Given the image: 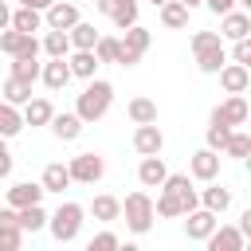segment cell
I'll list each match as a JSON object with an SVG mask.
<instances>
[{"label":"cell","instance_id":"1","mask_svg":"<svg viewBox=\"0 0 251 251\" xmlns=\"http://www.w3.org/2000/svg\"><path fill=\"white\" fill-rule=\"evenodd\" d=\"M110 102H114V86L102 82V78H86V90L78 94L75 114H78L82 122H98V118L110 110Z\"/></svg>","mask_w":251,"mask_h":251},{"label":"cell","instance_id":"2","mask_svg":"<svg viewBox=\"0 0 251 251\" xmlns=\"http://www.w3.org/2000/svg\"><path fill=\"white\" fill-rule=\"evenodd\" d=\"M192 55H196V67H200L204 75H216V71L227 63V51H224L220 31H196V35H192Z\"/></svg>","mask_w":251,"mask_h":251},{"label":"cell","instance_id":"3","mask_svg":"<svg viewBox=\"0 0 251 251\" xmlns=\"http://www.w3.org/2000/svg\"><path fill=\"white\" fill-rule=\"evenodd\" d=\"M122 216H126V227L133 231V235H145L149 227H153V220H157V212H153V196L149 192H129L126 200H122Z\"/></svg>","mask_w":251,"mask_h":251},{"label":"cell","instance_id":"4","mask_svg":"<svg viewBox=\"0 0 251 251\" xmlns=\"http://www.w3.org/2000/svg\"><path fill=\"white\" fill-rule=\"evenodd\" d=\"M47 227H51V235H55L59 243L78 239V231H82V204H75V200L59 204V208L47 216Z\"/></svg>","mask_w":251,"mask_h":251},{"label":"cell","instance_id":"5","mask_svg":"<svg viewBox=\"0 0 251 251\" xmlns=\"http://www.w3.org/2000/svg\"><path fill=\"white\" fill-rule=\"evenodd\" d=\"M67 173H71V180H78V184H94V180H102L106 161H102L98 153H78V157H71Z\"/></svg>","mask_w":251,"mask_h":251},{"label":"cell","instance_id":"6","mask_svg":"<svg viewBox=\"0 0 251 251\" xmlns=\"http://www.w3.org/2000/svg\"><path fill=\"white\" fill-rule=\"evenodd\" d=\"M82 16H78V4H71V0H51L47 8H43V27H59V31H67L71 24H78Z\"/></svg>","mask_w":251,"mask_h":251},{"label":"cell","instance_id":"7","mask_svg":"<svg viewBox=\"0 0 251 251\" xmlns=\"http://www.w3.org/2000/svg\"><path fill=\"white\" fill-rule=\"evenodd\" d=\"M0 51L12 59V55H39V39L27 35V31H16V27H4L0 31Z\"/></svg>","mask_w":251,"mask_h":251},{"label":"cell","instance_id":"8","mask_svg":"<svg viewBox=\"0 0 251 251\" xmlns=\"http://www.w3.org/2000/svg\"><path fill=\"white\" fill-rule=\"evenodd\" d=\"M184 216H188V220H184V235H188V239H196V243H204V239L212 235V227L220 224V216H216V212H208V208H200V204H196L192 212H184Z\"/></svg>","mask_w":251,"mask_h":251},{"label":"cell","instance_id":"9","mask_svg":"<svg viewBox=\"0 0 251 251\" xmlns=\"http://www.w3.org/2000/svg\"><path fill=\"white\" fill-rule=\"evenodd\" d=\"M188 173H192L196 180H204V184H208V180H216V176H220V153H216V149H208V145H204V149H196V153L188 157Z\"/></svg>","mask_w":251,"mask_h":251},{"label":"cell","instance_id":"10","mask_svg":"<svg viewBox=\"0 0 251 251\" xmlns=\"http://www.w3.org/2000/svg\"><path fill=\"white\" fill-rule=\"evenodd\" d=\"M204 243H208V251H243V247H247L243 231H239V227H231V224H216V227H212V235H208Z\"/></svg>","mask_w":251,"mask_h":251},{"label":"cell","instance_id":"11","mask_svg":"<svg viewBox=\"0 0 251 251\" xmlns=\"http://www.w3.org/2000/svg\"><path fill=\"white\" fill-rule=\"evenodd\" d=\"M133 149H137L141 157H153V153L165 149V133L157 129V122H141V126L133 129Z\"/></svg>","mask_w":251,"mask_h":251},{"label":"cell","instance_id":"12","mask_svg":"<svg viewBox=\"0 0 251 251\" xmlns=\"http://www.w3.org/2000/svg\"><path fill=\"white\" fill-rule=\"evenodd\" d=\"M247 31H251V16L243 12V8H231V12H224L220 16V39H247Z\"/></svg>","mask_w":251,"mask_h":251},{"label":"cell","instance_id":"13","mask_svg":"<svg viewBox=\"0 0 251 251\" xmlns=\"http://www.w3.org/2000/svg\"><path fill=\"white\" fill-rule=\"evenodd\" d=\"M216 75H220V86H224L227 94H243V90L251 86V71H247V63H224Z\"/></svg>","mask_w":251,"mask_h":251},{"label":"cell","instance_id":"14","mask_svg":"<svg viewBox=\"0 0 251 251\" xmlns=\"http://www.w3.org/2000/svg\"><path fill=\"white\" fill-rule=\"evenodd\" d=\"M20 243H24V227L16 220V208L8 204V208H0V251H16Z\"/></svg>","mask_w":251,"mask_h":251},{"label":"cell","instance_id":"15","mask_svg":"<svg viewBox=\"0 0 251 251\" xmlns=\"http://www.w3.org/2000/svg\"><path fill=\"white\" fill-rule=\"evenodd\" d=\"M165 176H169V169H165L161 153L141 157V165H137V180H141V188H161V180H165Z\"/></svg>","mask_w":251,"mask_h":251},{"label":"cell","instance_id":"16","mask_svg":"<svg viewBox=\"0 0 251 251\" xmlns=\"http://www.w3.org/2000/svg\"><path fill=\"white\" fill-rule=\"evenodd\" d=\"M39 78H43L47 90H63V86L71 82V67H67V59H51V63H43V67H39Z\"/></svg>","mask_w":251,"mask_h":251},{"label":"cell","instance_id":"17","mask_svg":"<svg viewBox=\"0 0 251 251\" xmlns=\"http://www.w3.org/2000/svg\"><path fill=\"white\" fill-rule=\"evenodd\" d=\"M216 114H220V118H224L227 126H243L251 110H247V98H243V94H227V98H224V102L216 106Z\"/></svg>","mask_w":251,"mask_h":251},{"label":"cell","instance_id":"18","mask_svg":"<svg viewBox=\"0 0 251 251\" xmlns=\"http://www.w3.org/2000/svg\"><path fill=\"white\" fill-rule=\"evenodd\" d=\"M47 126H51V133H55L59 141H75V137L82 133V126H86V122H82L78 114H51V122H47Z\"/></svg>","mask_w":251,"mask_h":251},{"label":"cell","instance_id":"19","mask_svg":"<svg viewBox=\"0 0 251 251\" xmlns=\"http://www.w3.org/2000/svg\"><path fill=\"white\" fill-rule=\"evenodd\" d=\"M43 200V184H31V180H20L8 188V204L12 208H27V204H39Z\"/></svg>","mask_w":251,"mask_h":251},{"label":"cell","instance_id":"20","mask_svg":"<svg viewBox=\"0 0 251 251\" xmlns=\"http://www.w3.org/2000/svg\"><path fill=\"white\" fill-rule=\"evenodd\" d=\"M8 27H16V31H27V35H35L39 27H43V12L39 8H16L12 12V20H8Z\"/></svg>","mask_w":251,"mask_h":251},{"label":"cell","instance_id":"21","mask_svg":"<svg viewBox=\"0 0 251 251\" xmlns=\"http://www.w3.org/2000/svg\"><path fill=\"white\" fill-rule=\"evenodd\" d=\"M20 114H24V126H47L51 114H55V106H51L47 98H27Z\"/></svg>","mask_w":251,"mask_h":251},{"label":"cell","instance_id":"22","mask_svg":"<svg viewBox=\"0 0 251 251\" xmlns=\"http://www.w3.org/2000/svg\"><path fill=\"white\" fill-rule=\"evenodd\" d=\"M39 184H43V192H63V188L71 184V173H67V165H63V161H51V165H43V176H39Z\"/></svg>","mask_w":251,"mask_h":251},{"label":"cell","instance_id":"23","mask_svg":"<svg viewBox=\"0 0 251 251\" xmlns=\"http://www.w3.org/2000/svg\"><path fill=\"white\" fill-rule=\"evenodd\" d=\"M67 39H71V47L75 51H94V43H98V31H94V24H71L67 27Z\"/></svg>","mask_w":251,"mask_h":251},{"label":"cell","instance_id":"24","mask_svg":"<svg viewBox=\"0 0 251 251\" xmlns=\"http://www.w3.org/2000/svg\"><path fill=\"white\" fill-rule=\"evenodd\" d=\"M149 43H153V31H149V27H141V24H129V27H126V35H122V47H126V51H133V55H145V51H149Z\"/></svg>","mask_w":251,"mask_h":251},{"label":"cell","instance_id":"25","mask_svg":"<svg viewBox=\"0 0 251 251\" xmlns=\"http://www.w3.org/2000/svg\"><path fill=\"white\" fill-rule=\"evenodd\" d=\"M67 67H71V78H94V71L102 63L94 59V51H75V55H67Z\"/></svg>","mask_w":251,"mask_h":251},{"label":"cell","instance_id":"26","mask_svg":"<svg viewBox=\"0 0 251 251\" xmlns=\"http://www.w3.org/2000/svg\"><path fill=\"white\" fill-rule=\"evenodd\" d=\"M126 114H129V122H133V126H141V122H157V102H153V98H145V94H137V98H129Z\"/></svg>","mask_w":251,"mask_h":251},{"label":"cell","instance_id":"27","mask_svg":"<svg viewBox=\"0 0 251 251\" xmlns=\"http://www.w3.org/2000/svg\"><path fill=\"white\" fill-rule=\"evenodd\" d=\"M51 59H67L71 55V39H67V31H59V27H47V35H43V43H39Z\"/></svg>","mask_w":251,"mask_h":251},{"label":"cell","instance_id":"28","mask_svg":"<svg viewBox=\"0 0 251 251\" xmlns=\"http://www.w3.org/2000/svg\"><path fill=\"white\" fill-rule=\"evenodd\" d=\"M0 94H4V102H12V106H24V102L31 98V82H24V78L8 75V78H4V86H0Z\"/></svg>","mask_w":251,"mask_h":251},{"label":"cell","instance_id":"29","mask_svg":"<svg viewBox=\"0 0 251 251\" xmlns=\"http://www.w3.org/2000/svg\"><path fill=\"white\" fill-rule=\"evenodd\" d=\"M208 184H212V180H208ZM200 204H204L208 212H216V216H220V212H227V208H231V192H227V188H220V184H212V188H204V192H200Z\"/></svg>","mask_w":251,"mask_h":251},{"label":"cell","instance_id":"30","mask_svg":"<svg viewBox=\"0 0 251 251\" xmlns=\"http://www.w3.org/2000/svg\"><path fill=\"white\" fill-rule=\"evenodd\" d=\"M90 212H94V220H102V224H114L118 216H122V200L118 196H94V204H90Z\"/></svg>","mask_w":251,"mask_h":251},{"label":"cell","instance_id":"31","mask_svg":"<svg viewBox=\"0 0 251 251\" xmlns=\"http://www.w3.org/2000/svg\"><path fill=\"white\" fill-rule=\"evenodd\" d=\"M24 129V114L12 102H0V137H16Z\"/></svg>","mask_w":251,"mask_h":251},{"label":"cell","instance_id":"32","mask_svg":"<svg viewBox=\"0 0 251 251\" xmlns=\"http://www.w3.org/2000/svg\"><path fill=\"white\" fill-rule=\"evenodd\" d=\"M220 149H224L227 157H235V161H243V157L251 153V133H243V129H235V126H231V133H227V141H224Z\"/></svg>","mask_w":251,"mask_h":251},{"label":"cell","instance_id":"33","mask_svg":"<svg viewBox=\"0 0 251 251\" xmlns=\"http://www.w3.org/2000/svg\"><path fill=\"white\" fill-rule=\"evenodd\" d=\"M16 220H20V227H24V231H39V227H47V212H43V204L16 208Z\"/></svg>","mask_w":251,"mask_h":251},{"label":"cell","instance_id":"34","mask_svg":"<svg viewBox=\"0 0 251 251\" xmlns=\"http://www.w3.org/2000/svg\"><path fill=\"white\" fill-rule=\"evenodd\" d=\"M39 67L43 63H35V55H12V75L24 78V82H35L39 78Z\"/></svg>","mask_w":251,"mask_h":251},{"label":"cell","instance_id":"35","mask_svg":"<svg viewBox=\"0 0 251 251\" xmlns=\"http://www.w3.org/2000/svg\"><path fill=\"white\" fill-rule=\"evenodd\" d=\"M227 133H231V126L212 110V118H208V133H204V137H208V149H216V153H220V145L227 141Z\"/></svg>","mask_w":251,"mask_h":251},{"label":"cell","instance_id":"36","mask_svg":"<svg viewBox=\"0 0 251 251\" xmlns=\"http://www.w3.org/2000/svg\"><path fill=\"white\" fill-rule=\"evenodd\" d=\"M161 24H165V27H184V24H188V8H184L180 0H165V4H161Z\"/></svg>","mask_w":251,"mask_h":251},{"label":"cell","instance_id":"37","mask_svg":"<svg viewBox=\"0 0 251 251\" xmlns=\"http://www.w3.org/2000/svg\"><path fill=\"white\" fill-rule=\"evenodd\" d=\"M161 188H165V192H176V196H196V188H192L188 173H169V176L161 180Z\"/></svg>","mask_w":251,"mask_h":251},{"label":"cell","instance_id":"38","mask_svg":"<svg viewBox=\"0 0 251 251\" xmlns=\"http://www.w3.org/2000/svg\"><path fill=\"white\" fill-rule=\"evenodd\" d=\"M114 55H118V35H98L94 59H98V63H114Z\"/></svg>","mask_w":251,"mask_h":251},{"label":"cell","instance_id":"39","mask_svg":"<svg viewBox=\"0 0 251 251\" xmlns=\"http://www.w3.org/2000/svg\"><path fill=\"white\" fill-rule=\"evenodd\" d=\"M110 20H114V27H122V31H126L129 24H137V0H126V4L110 16Z\"/></svg>","mask_w":251,"mask_h":251},{"label":"cell","instance_id":"40","mask_svg":"<svg viewBox=\"0 0 251 251\" xmlns=\"http://www.w3.org/2000/svg\"><path fill=\"white\" fill-rule=\"evenodd\" d=\"M122 247V239L114 235V231H98L94 239H90V251H118Z\"/></svg>","mask_w":251,"mask_h":251},{"label":"cell","instance_id":"41","mask_svg":"<svg viewBox=\"0 0 251 251\" xmlns=\"http://www.w3.org/2000/svg\"><path fill=\"white\" fill-rule=\"evenodd\" d=\"M231 63H251V43H247V39H235V47H231Z\"/></svg>","mask_w":251,"mask_h":251},{"label":"cell","instance_id":"42","mask_svg":"<svg viewBox=\"0 0 251 251\" xmlns=\"http://www.w3.org/2000/svg\"><path fill=\"white\" fill-rule=\"evenodd\" d=\"M204 8H208V12H216V16H224V12H231V8H235V0H204Z\"/></svg>","mask_w":251,"mask_h":251},{"label":"cell","instance_id":"43","mask_svg":"<svg viewBox=\"0 0 251 251\" xmlns=\"http://www.w3.org/2000/svg\"><path fill=\"white\" fill-rule=\"evenodd\" d=\"M122 4H126V0H94V8H98L102 16H114V12L122 8Z\"/></svg>","mask_w":251,"mask_h":251},{"label":"cell","instance_id":"44","mask_svg":"<svg viewBox=\"0 0 251 251\" xmlns=\"http://www.w3.org/2000/svg\"><path fill=\"white\" fill-rule=\"evenodd\" d=\"M8 173H12V153H8V149H4V153H0V180H4V176H8Z\"/></svg>","mask_w":251,"mask_h":251},{"label":"cell","instance_id":"45","mask_svg":"<svg viewBox=\"0 0 251 251\" xmlns=\"http://www.w3.org/2000/svg\"><path fill=\"white\" fill-rule=\"evenodd\" d=\"M8 20H12V8H8V0H0V31L8 27Z\"/></svg>","mask_w":251,"mask_h":251},{"label":"cell","instance_id":"46","mask_svg":"<svg viewBox=\"0 0 251 251\" xmlns=\"http://www.w3.org/2000/svg\"><path fill=\"white\" fill-rule=\"evenodd\" d=\"M20 4H24V8H39V12H43V8L51 4V0H20Z\"/></svg>","mask_w":251,"mask_h":251},{"label":"cell","instance_id":"47","mask_svg":"<svg viewBox=\"0 0 251 251\" xmlns=\"http://www.w3.org/2000/svg\"><path fill=\"white\" fill-rule=\"evenodd\" d=\"M180 4H184V8H188V12H192V8H200V4H204V0H180Z\"/></svg>","mask_w":251,"mask_h":251},{"label":"cell","instance_id":"48","mask_svg":"<svg viewBox=\"0 0 251 251\" xmlns=\"http://www.w3.org/2000/svg\"><path fill=\"white\" fill-rule=\"evenodd\" d=\"M149 4H153V8H161V4H165V0H149Z\"/></svg>","mask_w":251,"mask_h":251}]
</instances>
